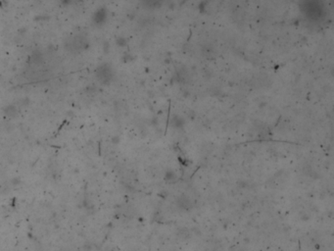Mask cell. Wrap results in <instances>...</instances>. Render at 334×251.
I'll return each mask as SVG.
<instances>
[{"instance_id": "obj_1", "label": "cell", "mask_w": 334, "mask_h": 251, "mask_svg": "<svg viewBox=\"0 0 334 251\" xmlns=\"http://www.w3.org/2000/svg\"><path fill=\"white\" fill-rule=\"evenodd\" d=\"M96 76H97L98 80H99L102 83H106L112 79V70H111L109 66H107V65L101 66L100 68L97 69Z\"/></svg>"}, {"instance_id": "obj_2", "label": "cell", "mask_w": 334, "mask_h": 251, "mask_svg": "<svg viewBox=\"0 0 334 251\" xmlns=\"http://www.w3.org/2000/svg\"><path fill=\"white\" fill-rule=\"evenodd\" d=\"M177 204L181 208H183V209H186V210L189 209V207H191V202H190V200L187 197H184V196L178 198Z\"/></svg>"}, {"instance_id": "obj_3", "label": "cell", "mask_w": 334, "mask_h": 251, "mask_svg": "<svg viewBox=\"0 0 334 251\" xmlns=\"http://www.w3.org/2000/svg\"><path fill=\"white\" fill-rule=\"evenodd\" d=\"M165 180L168 182H175L177 180V174H175V172L173 171V170H168L167 173H166Z\"/></svg>"}]
</instances>
